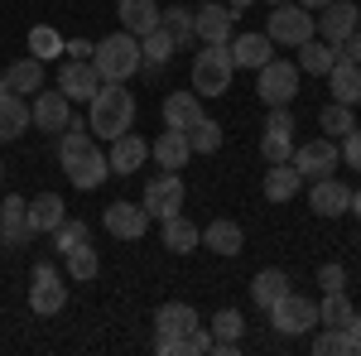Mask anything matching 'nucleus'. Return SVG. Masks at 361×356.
Instances as JSON below:
<instances>
[{
	"instance_id": "nucleus-16",
	"label": "nucleus",
	"mask_w": 361,
	"mask_h": 356,
	"mask_svg": "<svg viewBox=\"0 0 361 356\" xmlns=\"http://www.w3.org/2000/svg\"><path fill=\"white\" fill-rule=\"evenodd\" d=\"M145 159H149V140H140L135 130L116 135L111 149H106V164H111V173H121V178L140 173V168H145Z\"/></svg>"
},
{
	"instance_id": "nucleus-2",
	"label": "nucleus",
	"mask_w": 361,
	"mask_h": 356,
	"mask_svg": "<svg viewBox=\"0 0 361 356\" xmlns=\"http://www.w3.org/2000/svg\"><path fill=\"white\" fill-rule=\"evenodd\" d=\"M92 68L102 73V82H126V78H135L140 73V39L126 34V29L106 34V39L92 49Z\"/></svg>"
},
{
	"instance_id": "nucleus-4",
	"label": "nucleus",
	"mask_w": 361,
	"mask_h": 356,
	"mask_svg": "<svg viewBox=\"0 0 361 356\" xmlns=\"http://www.w3.org/2000/svg\"><path fill=\"white\" fill-rule=\"evenodd\" d=\"M265 34H270V44L299 49V44H308V39L318 34V20H313V10H304L299 0H289V5H275V10H270Z\"/></svg>"
},
{
	"instance_id": "nucleus-50",
	"label": "nucleus",
	"mask_w": 361,
	"mask_h": 356,
	"mask_svg": "<svg viewBox=\"0 0 361 356\" xmlns=\"http://www.w3.org/2000/svg\"><path fill=\"white\" fill-rule=\"evenodd\" d=\"M92 49H97L92 39H73V44L63 39V54H68V58H92Z\"/></svg>"
},
{
	"instance_id": "nucleus-38",
	"label": "nucleus",
	"mask_w": 361,
	"mask_h": 356,
	"mask_svg": "<svg viewBox=\"0 0 361 356\" xmlns=\"http://www.w3.org/2000/svg\"><path fill=\"white\" fill-rule=\"evenodd\" d=\"M82 149H92V130H87V121H68V130H63V140H58V164H73Z\"/></svg>"
},
{
	"instance_id": "nucleus-17",
	"label": "nucleus",
	"mask_w": 361,
	"mask_h": 356,
	"mask_svg": "<svg viewBox=\"0 0 361 356\" xmlns=\"http://www.w3.org/2000/svg\"><path fill=\"white\" fill-rule=\"evenodd\" d=\"M63 173H68V183L73 188H82V192H92V188H102L106 178H111V164H106V154L92 145V149H82L73 164H63Z\"/></svg>"
},
{
	"instance_id": "nucleus-49",
	"label": "nucleus",
	"mask_w": 361,
	"mask_h": 356,
	"mask_svg": "<svg viewBox=\"0 0 361 356\" xmlns=\"http://www.w3.org/2000/svg\"><path fill=\"white\" fill-rule=\"evenodd\" d=\"M342 332H347V356H361V313H352Z\"/></svg>"
},
{
	"instance_id": "nucleus-41",
	"label": "nucleus",
	"mask_w": 361,
	"mask_h": 356,
	"mask_svg": "<svg viewBox=\"0 0 361 356\" xmlns=\"http://www.w3.org/2000/svg\"><path fill=\"white\" fill-rule=\"evenodd\" d=\"M159 25L173 34V44H178V49H183V44H193V10H183V5L159 10Z\"/></svg>"
},
{
	"instance_id": "nucleus-37",
	"label": "nucleus",
	"mask_w": 361,
	"mask_h": 356,
	"mask_svg": "<svg viewBox=\"0 0 361 356\" xmlns=\"http://www.w3.org/2000/svg\"><path fill=\"white\" fill-rule=\"evenodd\" d=\"M63 260H68V274H73L78 284H87V279H97V274H102V255L92 250V241H87V246H78V250H68Z\"/></svg>"
},
{
	"instance_id": "nucleus-54",
	"label": "nucleus",
	"mask_w": 361,
	"mask_h": 356,
	"mask_svg": "<svg viewBox=\"0 0 361 356\" xmlns=\"http://www.w3.org/2000/svg\"><path fill=\"white\" fill-rule=\"evenodd\" d=\"M226 5H231V10H236V15H241V10H250V5H255V0H226Z\"/></svg>"
},
{
	"instance_id": "nucleus-30",
	"label": "nucleus",
	"mask_w": 361,
	"mask_h": 356,
	"mask_svg": "<svg viewBox=\"0 0 361 356\" xmlns=\"http://www.w3.org/2000/svg\"><path fill=\"white\" fill-rule=\"evenodd\" d=\"M212 352L217 356H226V352H236V347H241V332H246V318H241V313H236V308H222V313H217V318H212Z\"/></svg>"
},
{
	"instance_id": "nucleus-29",
	"label": "nucleus",
	"mask_w": 361,
	"mask_h": 356,
	"mask_svg": "<svg viewBox=\"0 0 361 356\" xmlns=\"http://www.w3.org/2000/svg\"><path fill=\"white\" fill-rule=\"evenodd\" d=\"M5 87L15 92V97H34L39 87H44V63L29 54V58H15L10 68H5Z\"/></svg>"
},
{
	"instance_id": "nucleus-27",
	"label": "nucleus",
	"mask_w": 361,
	"mask_h": 356,
	"mask_svg": "<svg viewBox=\"0 0 361 356\" xmlns=\"http://www.w3.org/2000/svg\"><path fill=\"white\" fill-rule=\"evenodd\" d=\"M270 49H275V44H270V34H236V39H231V63L255 73V68H265V63H270Z\"/></svg>"
},
{
	"instance_id": "nucleus-23",
	"label": "nucleus",
	"mask_w": 361,
	"mask_h": 356,
	"mask_svg": "<svg viewBox=\"0 0 361 356\" xmlns=\"http://www.w3.org/2000/svg\"><path fill=\"white\" fill-rule=\"evenodd\" d=\"M29 125H34V116H29V97H15V92H5V97H0V145L20 140Z\"/></svg>"
},
{
	"instance_id": "nucleus-33",
	"label": "nucleus",
	"mask_w": 361,
	"mask_h": 356,
	"mask_svg": "<svg viewBox=\"0 0 361 356\" xmlns=\"http://www.w3.org/2000/svg\"><path fill=\"white\" fill-rule=\"evenodd\" d=\"M63 217H68V207H63L58 192H39V197L29 202V226H34V236H39V231H54Z\"/></svg>"
},
{
	"instance_id": "nucleus-15",
	"label": "nucleus",
	"mask_w": 361,
	"mask_h": 356,
	"mask_svg": "<svg viewBox=\"0 0 361 356\" xmlns=\"http://www.w3.org/2000/svg\"><path fill=\"white\" fill-rule=\"evenodd\" d=\"M318 20V39H328L333 49H342L347 44V34L357 29L361 10L352 5V0H333V5H323V15H313Z\"/></svg>"
},
{
	"instance_id": "nucleus-35",
	"label": "nucleus",
	"mask_w": 361,
	"mask_h": 356,
	"mask_svg": "<svg viewBox=\"0 0 361 356\" xmlns=\"http://www.w3.org/2000/svg\"><path fill=\"white\" fill-rule=\"evenodd\" d=\"M188 145H193V154H217L222 149V125L212 116H197L188 125Z\"/></svg>"
},
{
	"instance_id": "nucleus-24",
	"label": "nucleus",
	"mask_w": 361,
	"mask_h": 356,
	"mask_svg": "<svg viewBox=\"0 0 361 356\" xmlns=\"http://www.w3.org/2000/svg\"><path fill=\"white\" fill-rule=\"evenodd\" d=\"M328 87H333V102H347V106H357L361 102V63L337 54L333 73H328Z\"/></svg>"
},
{
	"instance_id": "nucleus-43",
	"label": "nucleus",
	"mask_w": 361,
	"mask_h": 356,
	"mask_svg": "<svg viewBox=\"0 0 361 356\" xmlns=\"http://www.w3.org/2000/svg\"><path fill=\"white\" fill-rule=\"evenodd\" d=\"M260 154H265V164H289L294 135H265V130H260Z\"/></svg>"
},
{
	"instance_id": "nucleus-34",
	"label": "nucleus",
	"mask_w": 361,
	"mask_h": 356,
	"mask_svg": "<svg viewBox=\"0 0 361 356\" xmlns=\"http://www.w3.org/2000/svg\"><path fill=\"white\" fill-rule=\"evenodd\" d=\"M279 294H289V274L284 270H260L255 279H250V299L260 303V308H270Z\"/></svg>"
},
{
	"instance_id": "nucleus-20",
	"label": "nucleus",
	"mask_w": 361,
	"mask_h": 356,
	"mask_svg": "<svg viewBox=\"0 0 361 356\" xmlns=\"http://www.w3.org/2000/svg\"><path fill=\"white\" fill-rule=\"evenodd\" d=\"M197 328V308L193 303H178V299H169L154 308V337H183V332H193Z\"/></svg>"
},
{
	"instance_id": "nucleus-45",
	"label": "nucleus",
	"mask_w": 361,
	"mask_h": 356,
	"mask_svg": "<svg viewBox=\"0 0 361 356\" xmlns=\"http://www.w3.org/2000/svg\"><path fill=\"white\" fill-rule=\"evenodd\" d=\"M337 154L347 159V168H357V173H361V125H352V130L342 135V145H337Z\"/></svg>"
},
{
	"instance_id": "nucleus-56",
	"label": "nucleus",
	"mask_w": 361,
	"mask_h": 356,
	"mask_svg": "<svg viewBox=\"0 0 361 356\" xmlns=\"http://www.w3.org/2000/svg\"><path fill=\"white\" fill-rule=\"evenodd\" d=\"M5 92H10V87H5V73H0V97H5Z\"/></svg>"
},
{
	"instance_id": "nucleus-44",
	"label": "nucleus",
	"mask_w": 361,
	"mask_h": 356,
	"mask_svg": "<svg viewBox=\"0 0 361 356\" xmlns=\"http://www.w3.org/2000/svg\"><path fill=\"white\" fill-rule=\"evenodd\" d=\"M313 356H347V332L342 328H328L313 337Z\"/></svg>"
},
{
	"instance_id": "nucleus-12",
	"label": "nucleus",
	"mask_w": 361,
	"mask_h": 356,
	"mask_svg": "<svg viewBox=\"0 0 361 356\" xmlns=\"http://www.w3.org/2000/svg\"><path fill=\"white\" fill-rule=\"evenodd\" d=\"M97 87H102V73L92 68V58H68V63L58 68V92H63L68 102H92Z\"/></svg>"
},
{
	"instance_id": "nucleus-11",
	"label": "nucleus",
	"mask_w": 361,
	"mask_h": 356,
	"mask_svg": "<svg viewBox=\"0 0 361 356\" xmlns=\"http://www.w3.org/2000/svg\"><path fill=\"white\" fill-rule=\"evenodd\" d=\"M140 207H145L149 217H159V221L173 217V212L183 207V178H178L173 168H164L159 178H149V183H145V202H140Z\"/></svg>"
},
{
	"instance_id": "nucleus-3",
	"label": "nucleus",
	"mask_w": 361,
	"mask_h": 356,
	"mask_svg": "<svg viewBox=\"0 0 361 356\" xmlns=\"http://www.w3.org/2000/svg\"><path fill=\"white\" fill-rule=\"evenodd\" d=\"M231 73H236L231 49L226 44H202V54L193 58V92L202 102L207 97H226L231 92Z\"/></svg>"
},
{
	"instance_id": "nucleus-40",
	"label": "nucleus",
	"mask_w": 361,
	"mask_h": 356,
	"mask_svg": "<svg viewBox=\"0 0 361 356\" xmlns=\"http://www.w3.org/2000/svg\"><path fill=\"white\" fill-rule=\"evenodd\" d=\"M318 125H323L333 140H342L352 125H357V116H352V106H347V102H328V106H323V116H318Z\"/></svg>"
},
{
	"instance_id": "nucleus-36",
	"label": "nucleus",
	"mask_w": 361,
	"mask_h": 356,
	"mask_svg": "<svg viewBox=\"0 0 361 356\" xmlns=\"http://www.w3.org/2000/svg\"><path fill=\"white\" fill-rule=\"evenodd\" d=\"M352 313L357 308L347 299V289H333V294H323V303H318V323H328V328H347Z\"/></svg>"
},
{
	"instance_id": "nucleus-22",
	"label": "nucleus",
	"mask_w": 361,
	"mask_h": 356,
	"mask_svg": "<svg viewBox=\"0 0 361 356\" xmlns=\"http://www.w3.org/2000/svg\"><path fill=\"white\" fill-rule=\"evenodd\" d=\"M159 241H164V250H173V255H188V250L202 246V231H197L183 212H173V217L159 221Z\"/></svg>"
},
{
	"instance_id": "nucleus-51",
	"label": "nucleus",
	"mask_w": 361,
	"mask_h": 356,
	"mask_svg": "<svg viewBox=\"0 0 361 356\" xmlns=\"http://www.w3.org/2000/svg\"><path fill=\"white\" fill-rule=\"evenodd\" d=\"M337 54H342V58H352V63H361V29H352V34H347V44H342Z\"/></svg>"
},
{
	"instance_id": "nucleus-39",
	"label": "nucleus",
	"mask_w": 361,
	"mask_h": 356,
	"mask_svg": "<svg viewBox=\"0 0 361 356\" xmlns=\"http://www.w3.org/2000/svg\"><path fill=\"white\" fill-rule=\"evenodd\" d=\"M87 241H92V231H87V221L78 217H63L54 226V246H58V255H68V250H78V246H87Z\"/></svg>"
},
{
	"instance_id": "nucleus-19",
	"label": "nucleus",
	"mask_w": 361,
	"mask_h": 356,
	"mask_svg": "<svg viewBox=\"0 0 361 356\" xmlns=\"http://www.w3.org/2000/svg\"><path fill=\"white\" fill-rule=\"evenodd\" d=\"M149 154H154V164L159 168H188V159H193V145H188V130H169L164 125V135L149 145Z\"/></svg>"
},
{
	"instance_id": "nucleus-46",
	"label": "nucleus",
	"mask_w": 361,
	"mask_h": 356,
	"mask_svg": "<svg viewBox=\"0 0 361 356\" xmlns=\"http://www.w3.org/2000/svg\"><path fill=\"white\" fill-rule=\"evenodd\" d=\"M265 135H294V111L289 106H270V116H265Z\"/></svg>"
},
{
	"instance_id": "nucleus-6",
	"label": "nucleus",
	"mask_w": 361,
	"mask_h": 356,
	"mask_svg": "<svg viewBox=\"0 0 361 356\" xmlns=\"http://www.w3.org/2000/svg\"><path fill=\"white\" fill-rule=\"evenodd\" d=\"M265 313H270V323H275L279 337H299V332L318 328V303H308L304 294H294V289H289V294H279Z\"/></svg>"
},
{
	"instance_id": "nucleus-25",
	"label": "nucleus",
	"mask_w": 361,
	"mask_h": 356,
	"mask_svg": "<svg viewBox=\"0 0 361 356\" xmlns=\"http://www.w3.org/2000/svg\"><path fill=\"white\" fill-rule=\"evenodd\" d=\"M202 246L212 250V255H231V260H236V255L246 250V231H241L236 221L217 217L212 226H207V231H202Z\"/></svg>"
},
{
	"instance_id": "nucleus-32",
	"label": "nucleus",
	"mask_w": 361,
	"mask_h": 356,
	"mask_svg": "<svg viewBox=\"0 0 361 356\" xmlns=\"http://www.w3.org/2000/svg\"><path fill=\"white\" fill-rule=\"evenodd\" d=\"M299 188H304V173L294 164H270L265 168V197H270V202H289V197H299Z\"/></svg>"
},
{
	"instance_id": "nucleus-13",
	"label": "nucleus",
	"mask_w": 361,
	"mask_h": 356,
	"mask_svg": "<svg viewBox=\"0 0 361 356\" xmlns=\"http://www.w3.org/2000/svg\"><path fill=\"white\" fill-rule=\"evenodd\" d=\"M231 25H236V10L226 0H207L193 10V34L202 44H226L231 39Z\"/></svg>"
},
{
	"instance_id": "nucleus-7",
	"label": "nucleus",
	"mask_w": 361,
	"mask_h": 356,
	"mask_svg": "<svg viewBox=\"0 0 361 356\" xmlns=\"http://www.w3.org/2000/svg\"><path fill=\"white\" fill-rule=\"evenodd\" d=\"M29 308L39 318H54V313L68 308V284L58 279L54 265H34V274H29Z\"/></svg>"
},
{
	"instance_id": "nucleus-14",
	"label": "nucleus",
	"mask_w": 361,
	"mask_h": 356,
	"mask_svg": "<svg viewBox=\"0 0 361 356\" xmlns=\"http://www.w3.org/2000/svg\"><path fill=\"white\" fill-rule=\"evenodd\" d=\"M102 226L111 231L116 241H140V236L149 231V212H145L140 202H121V197H116L111 207L102 212Z\"/></svg>"
},
{
	"instance_id": "nucleus-52",
	"label": "nucleus",
	"mask_w": 361,
	"mask_h": 356,
	"mask_svg": "<svg viewBox=\"0 0 361 356\" xmlns=\"http://www.w3.org/2000/svg\"><path fill=\"white\" fill-rule=\"evenodd\" d=\"M159 356H183V337H154Z\"/></svg>"
},
{
	"instance_id": "nucleus-47",
	"label": "nucleus",
	"mask_w": 361,
	"mask_h": 356,
	"mask_svg": "<svg viewBox=\"0 0 361 356\" xmlns=\"http://www.w3.org/2000/svg\"><path fill=\"white\" fill-rule=\"evenodd\" d=\"M318 289H323V294H333V289H347V270H342V265H323V270H318Z\"/></svg>"
},
{
	"instance_id": "nucleus-5",
	"label": "nucleus",
	"mask_w": 361,
	"mask_h": 356,
	"mask_svg": "<svg viewBox=\"0 0 361 356\" xmlns=\"http://www.w3.org/2000/svg\"><path fill=\"white\" fill-rule=\"evenodd\" d=\"M299 63H284V58H270L265 68H255V97L265 106H289L299 97Z\"/></svg>"
},
{
	"instance_id": "nucleus-1",
	"label": "nucleus",
	"mask_w": 361,
	"mask_h": 356,
	"mask_svg": "<svg viewBox=\"0 0 361 356\" xmlns=\"http://www.w3.org/2000/svg\"><path fill=\"white\" fill-rule=\"evenodd\" d=\"M130 125H135V97L126 92V82H102L92 97V111H87V130L102 140H116Z\"/></svg>"
},
{
	"instance_id": "nucleus-48",
	"label": "nucleus",
	"mask_w": 361,
	"mask_h": 356,
	"mask_svg": "<svg viewBox=\"0 0 361 356\" xmlns=\"http://www.w3.org/2000/svg\"><path fill=\"white\" fill-rule=\"evenodd\" d=\"M197 352H212V332H202V328L183 332V356H197Z\"/></svg>"
},
{
	"instance_id": "nucleus-42",
	"label": "nucleus",
	"mask_w": 361,
	"mask_h": 356,
	"mask_svg": "<svg viewBox=\"0 0 361 356\" xmlns=\"http://www.w3.org/2000/svg\"><path fill=\"white\" fill-rule=\"evenodd\" d=\"M29 54L39 58V63H49V58L63 54V34L49 25H39V29H29Z\"/></svg>"
},
{
	"instance_id": "nucleus-31",
	"label": "nucleus",
	"mask_w": 361,
	"mask_h": 356,
	"mask_svg": "<svg viewBox=\"0 0 361 356\" xmlns=\"http://www.w3.org/2000/svg\"><path fill=\"white\" fill-rule=\"evenodd\" d=\"M337 63V49L328 44V39H308V44H299V73H308V78H328Z\"/></svg>"
},
{
	"instance_id": "nucleus-53",
	"label": "nucleus",
	"mask_w": 361,
	"mask_h": 356,
	"mask_svg": "<svg viewBox=\"0 0 361 356\" xmlns=\"http://www.w3.org/2000/svg\"><path fill=\"white\" fill-rule=\"evenodd\" d=\"M347 212H352V217H357V221H361V188H357V192H352V197H347Z\"/></svg>"
},
{
	"instance_id": "nucleus-55",
	"label": "nucleus",
	"mask_w": 361,
	"mask_h": 356,
	"mask_svg": "<svg viewBox=\"0 0 361 356\" xmlns=\"http://www.w3.org/2000/svg\"><path fill=\"white\" fill-rule=\"evenodd\" d=\"M304 10H323V5H333V0H299Z\"/></svg>"
},
{
	"instance_id": "nucleus-10",
	"label": "nucleus",
	"mask_w": 361,
	"mask_h": 356,
	"mask_svg": "<svg viewBox=\"0 0 361 356\" xmlns=\"http://www.w3.org/2000/svg\"><path fill=\"white\" fill-rule=\"evenodd\" d=\"M29 116H34V125L44 130V135H63L68 130V121H73V102L63 97V92H34L29 97Z\"/></svg>"
},
{
	"instance_id": "nucleus-21",
	"label": "nucleus",
	"mask_w": 361,
	"mask_h": 356,
	"mask_svg": "<svg viewBox=\"0 0 361 356\" xmlns=\"http://www.w3.org/2000/svg\"><path fill=\"white\" fill-rule=\"evenodd\" d=\"M116 15H121V29L145 39L149 29H159V5L154 0H116Z\"/></svg>"
},
{
	"instance_id": "nucleus-26",
	"label": "nucleus",
	"mask_w": 361,
	"mask_h": 356,
	"mask_svg": "<svg viewBox=\"0 0 361 356\" xmlns=\"http://www.w3.org/2000/svg\"><path fill=\"white\" fill-rule=\"evenodd\" d=\"M197 116H202V97H197L193 87H188V92H169L164 97V125L169 130H188Z\"/></svg>"
},
{
	"instance_id": "nucleus-9",
	"label": "nucleus",
	"mask_w": 361,
	"mask_h": 356,
	"mask_svg": "<svg viewBox=\"0 0 361 356\" xmlns=\"http://www.w3.org/2000/svg\"><path fill=\"white\" fill-rule=\"evenodd\" d=\"M34 241V226H29V202L20 192H5L0 197V246L20 250Z\"/></svg>"
},
{
	"instance_id": "nucleus-28",
	"label": "nucleus",
	"mask_w": 361,
	"mask_h": 356,
	"mask_svg": "<svg viewBox=\"0 0 361 356\" xmlns=\"http://www.w3.org/2000/svg\"><path fill=\"white\" fill-rule=\"evenodd\" d=\"M173 49H178V44H173V34H169L164 25L149 29V34L140 39V68H145V73H159V68H169Z\"/></svg>"
},
{
	"instance_id": "nucleus-57",
	"label": "nucleus",
	"mask_w": 361,
	"mask_h": 356,
	"mask_svg": "<svg viewBox=\"0 0 361 356\" xmlns=\"http://www.w3.org/2000/svg\"><path fill=\"white\" fill-rule=\"evenodd\" d=\"M265 5H289V0H265Z\"/></svg>"
},
{
	"instance_id": "nucleus-8",
	"label": "nucleus",
	"mask_w": 361,
	"mask_h": 356,
	"mask_svg": "<svg viewBox=\"0 0 361 356\" xmlns=\"http://www.w3.org/2000/svg\"><path fill=\"white\" fill-rule=\"evenodd\" d=\"M289 164L299 168L304 178H328V173L342 164V154H337V140H333V135H323V140H308V145H294Z\"/></svg>"
},
{
	"instance_id": "nucleus-18",
	"label": "nucleus",
	"mask_w": 361,
	"mask_h": 356,
	"mask_svg": "<svg viewBox=\"0 0 361 356\" xmlns=\"http://www.w3.org/2000/svg\"><path fill=\"white\" fill-rule=\"evenodd\" d=\"M347 197H352V188L342 183V178H313V188H308V207L318 212V217H342L347 212Z\"/></svg>"
}]
</instances>
